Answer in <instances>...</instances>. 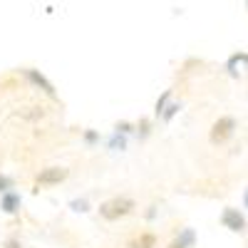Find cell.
Wrapping results in <instances>:
<instances>
[{
    "label": "cell",
    "instance_id": "5",
    "mask_svg": "<svg viewBox=\"0 0 248 248\" xmlns=\"http://www.w3.org/2000/svg\"><path fill=\"white\" fill-rule=\"evenodd\" d=\"M25 77H28V79L32 82L35 87H40V90H43V92H45L47 97H55V94H57V92H55V87H52V82H50V79H47V77H45L43 72H37V70L28 67V70H25Z\"/></svg>",
    "mask_w": 248,
    "mask_h": 248
},
{
    "label": "cell",
    "instance_id": "11",
    "mask_svg": "<svg viewBox=\"0 0 248 248\" xmlns=\"http://www.w3.org/2000/svg\"><path fill=\"white\" fill-rule=\"evenodd\" d=\"M137 134H139L141 139H147V137L152 134V119H147V117L139 119V122H137Z\"/></svg>",
    "mask_w": 248,
    "mask_h": 248
},
{
    "label": "cell",
    "instance_id": "13",
    "mask_svg": "<svg viewBox=\"0 0 248 248\" xmlns=\"http://www.w3.org/2000/svg\"><path fill=\"white\" fill-rule=\"evenodd\" d=\"M179 109H181V102H179V105H176V102H171V105L167 107V112L161 114V119H164V122H171V119L179 114Z\"/></svg>",
    "mask_w": 248,
    "mask_h": 248
},
{
    "label": "cell",
    "instance_id": "10",
    "mask_svg": "<svg viewBox=\"0 0 248 248\" xmlns=\"http://www.w3.org/2000/svg\"><path fill=\"white\" fill-rule=\"evenodd\" d=\"M109 149H119V152H124L127 149V134H119V132H114L112 137H109Z\"/></svg>",
    "mask_w": 248,
    "mask_h": 248
},
{
    "label": "cell",
    "instance_id": "17",
    "mask_svg": "<svg viewBox=\"0 0 248 248\" xmlns=\"http://www.w3.org/2000/svg\"><path fill=\"white\" fill-rule=\"evenodd\" d=\"M5 248H23V246H20V241L13 236V238H8V241H5Z\"/></svg>",
    "mask_w": 248,
    "mask_h": 248
},
{
    "label": "cell",
    "instance_id": "16",
    "mask_svg": "<svg viewBox=\"0 0 248 248\" xmlns=\"http://www.w3.org/2000/svg\"><path fill=\"white\" fill-rule=\"evenodd\" d=\"M85 141H87V144H97V141H99V134H97L94 129H87V132H85Z\"/></svg>",
    "mask_w": 248,
    "mask_h": 248
},
{
    "label": "cell",
    "instance_id": "4",
    "mask_svg": "<svg viewBox=\"0 0 248 248\" xmlns=\"http://www.w3.org/2000/svg\"><path fill=\"white\" fill-rule=\"evenodd\" d=\"M221 226L223 229H229L231 233H243L246 231V216L238 211V209H233V206H226V209L221 211Z\"/></svg>",
    "mask_w": 248,
    "mask_h": 248
},
{
    "label": "cell",
    "instance_id": "14",
    "mask_svg": "<svg viewBox=\"0 0 248 248\" xmlns=\"http://www.w3.org/2000/svg\"><path fill=\"white\" fill-rule=\"evenodd\" d=\"M137 129V124H132V122H117L114 124V132H119V134H132Z\"/></svg>",
    "mask_w": 248,
    "mask_h": 248
},
{
    "label": "cell",
    "instance_id": "6",
    "mask_svg": "<svg viewBox=\"0 0 248 248\" xmlns=\"http://www.w3.org/2000/svg\"><path fill=\"white\" fill-rule=\"evenodd\" d=\"M20 203H23V196H20L17 191H8V194L0 196V211L13 216V214L20 211Z\"/></svg>",
    "mask_w": 248,
    "mask_h": 248
},
{
    "label": "cell",
    "instance_id": "12",
    "mask_svg": "<svg viewBox=\"0 0 248 248\" xmlns=\"http://www.w3.org/2000/svg\"><path fill=\"white\" fill-rule=\"evenodd\" d=\"M13 186H15L13 176H8V174H0V196L8 194V191H13Z\"/></svg>",
    "mask_w": 248,
    "mask_h": 248
},
{
    "label": "cell",
    "instance_id": "8",
    "mask_svg": "<svg viewBox=\"0 0 248 248\" xmlns=\"http://www.w3.org/2000/svg\"><path fill=\"white\" fill-rule=\"evenodd\" d=\"M194 243H196V231L194 229H184L167 248H194Z\"/></svg>",
    "mask_w": 248,
    "mask_h": 248
},
{
    "label": "cell",
    "instance_id": "3",
    "mask_svg": "<svg viewBox=\"0 0 248 248\" xmlns=\"http://www.w3.org/2000/svg\"><path fill=\"white\" fill-rule=\"evenodd\" d=\"M70 176V169L67 167H45V169H40L37 176H35V191L40 189H52V186H60L62 181H65Z\"/></svg>",
    "mask_w": 248,
    "mask_h": 248
},
{
    "label": "cell",
    "instance_id": "15",
    "mask_svg": "<svg viewBox=\"0 0 248 248\" xmlns=\"http://www.w3.org/2000/svg\"><path fill=\"white\" fill-rule=\"evenodd\" d=\"M70 206H72V211H82V214H85L87 211V199H75V201H70Z\"/></svg>",
    "mask_w": 248,
    "mask_h": 248
},
{
    "label": "cell",
    "instance_id": "1",
    "mask_svg": "<svg viewBox=\"0 0 248 248\" xmlns=\"http://www.w3.org/2000/svg\"><path fill=\"white\" fill-rule=\"evenodd\" d=\"M97 211H99V216L105 218V221L114 223V221H119V218L132 216V214L137 211V201H134L132 196H112V199H107V201H102V203L97 206Z\"/></svg>",
    "mask_w": 248,
    "mask_h": 248
},
{
    "label": "cell",
    "instance_id": "18",
    "mask_svg": "<svg viewBox=\"0 0 248 248\" xmlns=\"http://www.w3.org/2000/svg\"><path fill=\"white\" fill-rule=\"evenodd\" d=\"M243 203H246V209H248V189H246V194H243Z\"/></svg>",
    "mask_w": 248,
    "mask_h": 248
},
{
    "label": "cell",
    "instance_id": "7",
    "mask_svg": "<svg viewBox=\"0 0 248 248\" xmlns=\"http://www.w3.org/2000/svg\"><path fill=\"white\" fill-rule=\"evenodd\" d=\"M156 243H159V238L154 231H141L127 243V248H156Z\"/></svg>",
    "mask_w": 248,
    "mask_h": 248
},
{
    "label": "cell",
    "instance_id": "9",
    "mask_svg": "<svg viewBox=\"0 0 248 248\" xmlns=\"http://www.w3.org/2000/svg\"><path fill=\"white\" fill-rule=\"evenodd\" d=\"M169 99H171V90H167L159 99H156V105H154V117H161L164 112H167V107H169Z\"/></svg>",
    "mask_w": 248,
    "mask_h": 248
},
{
    "label": "cell",
    "instance_id": "2",
    "mask_svg": "<svg viewBox=\"0 0 248 248\" xmlns=\"http://www.w3.org/2000/svg\"><path fill=\"white\" fill-rule=\"evenodd\" d=\"M236 129H238V119L231 117V114H223L211 124L209 141L214 144V147H223V144H229L236 137Z\"/></svg>",
    "mask_w": 248,
    "mask_h": 248
}]
</instances>
